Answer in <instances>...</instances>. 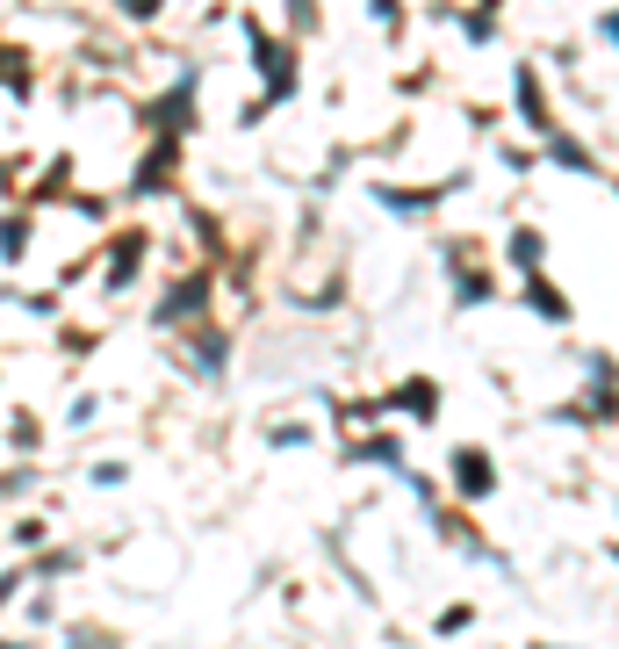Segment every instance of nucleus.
<instances>
[{
  "mask_svg": "<svg viewBox=\"0 0 619 649\" xmlns=\"http://www.w3.org/2000/svg\"><path fill=\"white\" fill-rule=\"evenodd\" d=\"M454 477H461V491H468V498H483V491H490V455H461V462H454Z\"/></svg>",
  "mask_w": 619,
  "mask_h": 649,
  "instance_id": "obj_1",
  "label": "nucleus"
},
{
  "mask_svg": "<svg viewBox=\"0 0 619 649\" xmlns=\"http://www.w3.org/2000/svg\"><path fill=\"white\" fill-rule=\"evenodd\" d=\"M540 253H547L540 232H519V239H511V260H519V267H540Z\"/></svg>",
  "mask_w": 619,
  "mask_h": 649,
  "instance_id": "obj_2",
  "label": "nucleus"
},
{
  "mask_svg": "<svg viewBox=\"0 0 619 649\" xmlns=\"http://www.w3.org/2000/svg\"><path fill=\"white\" fill-rule=\"evenodd\" d=\"M533 311H540V318H569V311H562V296H554L547 282H533Z\"/></svg>",
  "mask_w": 619,
  "mask_h": 649,
  "instance_id": "obj_3",
  "label": "nucleus"
}]
</instances>
